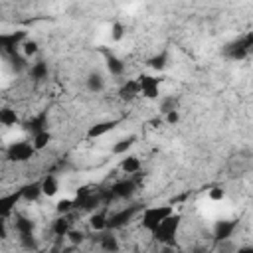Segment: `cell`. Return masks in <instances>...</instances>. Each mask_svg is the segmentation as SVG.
<instances>
[{
  "label": "cell",
  "instance_id": "1",
  "mask_svg": "<svg viewBox=\"0 0 253 253\" xmlns=\"http://www.w3.org/2000/svg\"><path fill=\"white\" fill-rule=\"evenodd\" d=\"M180 223H182V213L172 211V213H168V215L160 221V225H158L150 235H152L158 243H172V241L176 239V235H178Z\"/></svg>",
  "mask_w": 253,
  "mask_h": 253
},
{
  "label": "cell",
  "instance_id": "2",
  "mask_svg": "<svg viewBox=\"0 0 253 253\" xmlns=\"http://www.w3.org/2000/svg\"><path fill=\"white\" fill-rule=\"evenodd\" d=\"M172 211H174V206H150V208L140 210V225H142V229L152 233L160 225V221Z\"/></svg>",
  "mask_w": 253,
  "mask_h": 253
},
{
  "label": "cell",
  "instance_id": "3",
  "mask_svg": "<svg viewBox=\"0 0 253 253\" xmlns=\"http://www.w3.org/2000/svg\"><path fill=\"white\" fill-rule=\"evenodd\" d=\"M136 79V83H138V93L144 97V99H148V101H156V99H160V83H162V79L158 77V75H150V73H140V75H136L134 77Z\"/></svg>",
  "mask_w": 253,
  "mask_h": 253
},
{
  "label": "cell",
  "instance_id": "4",
  "mask_svg": "<svg viewBox=\"0 0 253 253\" xmlns=\"http://www.w3.org/2000/svg\"><path fill=\"white\" fill-rule=\"evenodd\" d=\"M251 47H253V34L247 32L243 38H239V40H235V42L225 45V55L229 59H233V61H241L251 53Z\"/></svg>",
  "mask_w": 253,
  "mask_h": 253
},
{
  "label": "cell",
  "instance_id": "5",
  "mask_svg": "<svg viewBox=\"0 0 253 253\" xmlns=\"http://www.w3.org/2000/svg\"><path fill=\"white\" fill-rule=\"evenodd\" d=\"M34 154H36V148L32 146V142H26V140L10 142L8 148H6V158L10 162H16V164H22V162L32 160Z\"/></svg>",
  "mask_w": 253,
  "mask_h": 253
},
{
  "label": "cell",
  "instance_id": "6",
  "mask_svg": "<svg viewBox=\"0 0 253 253\" xmlns=\"http://www.w3.org/2000/svg\"><path fill=\"white\" fill-rule=\"evenodd\" d=\"M142 210V206L138 204H132V206H126L119 211H115L111 217H107V229H121L123 225H126L128 221H132V217Z\"/></svg>",
  "mask_w": 253,
  "mask_h": 253
},
{
  "label": "cell",
  "instance_id": "7",
  "mask_svg": "<svg viewBox=\"0 0 253 253\" xmlns=\"http://www.w3.org/2000/svg\"><path fill=\"white\" fill-rule=\"evenodd\" d=\"M28 38V34L24 30H18V32H10V34H0V53L4 55H14L18 53L20 49V43Z\"/></svg>",
  "mask_w": 253,
  "mask_h": 253
},
{
  "label": "cell",
  "instance_id": "8",
  "mask_svg": "<svg viewBox=\"0 0 253 253\" xmlns=\"http://www.w3.org/2000/svg\"><path fill=\"white\" fill-rule=\"evenodd\" d=\"M237 225H239L237 219H219V221H215V225H213V239L215 241H227L235 233Z\"/></svg>",
  "mask_w": 253,
  "mask_h": 253
},
{
  "label": "cell",
  "instance_id": "9",
  "mask_svg": "<svg viewBox=\"0 0 253 253\" xmlns=\"http://www.w3.org/2000/svg\"><path fill=\"white\" fill-rule=\"evenodd\" d=\"M20 202H22V192L20 190L0 196V217H10Z\"/></svg>",
  "mask_w": 253,
  "mask_h": 253
},
{
  "label": "cell",
  "instance_id": "10",
  "mask_svg": "<svg viewBox=\"0 0 253 253\" xmlns=\"http://www.w3.org/2000/svg\"><path fill=\"white\" fill-rule=\"evenodd\" d=\"M22 126H24V130L30 132V134H36V132H40V130H45V128H47V113L42 111V113L32 115L28 121L22 123Z\"/></svg>",
  "mask_w": 253,
  "mask_h": 253
},
{
  "label": "cell",
  "instance_id": "11",
  "mask_svg": "<svg viewBox=\"0 0 253 253\" xmlns=\"http://www.w3.org/2000/svg\"><path fill=\"white\" fill-rule=\"evenodd\" d=\"M103 55H105V67H107V71L111 73V77H123L125 75V69H126V65H125V61L121 59V57H117L115 53H111V51H103Z\"/></svg>",
  "mask_w": 253,
  "mask_h": 253
},
{
  "label": "cell",
  "instance_id": "12",
  "mask_svg": "<svg viewBox=\"0 0 253 253\" xmlns=\"http://www.w3.org/2000/svg\"><path fill=\"white\" fill-rule=\"evenodd\" d=\"M134 192H136V182L132 178L119 180L111 186V196H115V198H130Z\"/></svg>",
  "mask_w": 253,
  "mask_h": 253
},
{
  "label": "cell",
  "instance_id": "13",
  "mask_svg": "<svg viewBox=\"0 0 253 253\" xmlns=\"http://www.w3.org/2000/svg\"><path fill=\"white\" fill-rule=\"evenodd\" d=\"M121 121L119 119H109V121H99V123H95L93 126H89V130H87V138H99V136H103V134H107V132H111L117 125H119Z\"/></svg>",
  "mask_w": 253,
  "mask_h": 253
},
{
  "label": "cell",
  "instance_id": "14",
  "mask_svg": "<svg viewBox=\"0 0 253 253\" xmlns=\"http://www.w3.org/2000/svg\"><path fill=\"white\" fill-rule=\"evenodd\" d=\"M14 229L18 231L20 237H24V235H34V231H36V221H34L32 217L24 215V213H16V217H14Z\"/></svg>",
  "mask_w": 253,
  "mask_h": 253
},
{
  "label": "cell",
  "instance_id": "15",
  "mask_svg": "<svg viewBox=\"0 0 253 253\" xmlns=\"http://www.w3.org/2000/svg\"><path fill=\"white\" fill-rule=\"evenodd\" d=\"M168 63H170V55H168L166 49H162V51H158V53H154L152 57L146 59V67L154 73H162L168 67Z\"/></svg>",
  "mask_w": 253,
  "mask_h": 253
},
{
  "label": "cell",
  "instance_id": "16",
  "mask_svg": "<svg viewBox=\"0 0 253 253\" xmlns=\"http://www.w3.org/2000/svg\"><path fill=\"white\" fill-rule=\"evenodd\" d=\"M105 77H103V73L101 71H89L87 73V77H85V87H87V91L89 93H101V91H105Z\"/></svg>",
  "mask_w": 253,
  "mask_h": 253
},
{
  "label": "cell",
  "instance_id": "17",
  "mask_svg": "<svg viewBox=\"0 0 253 253\" xmlns=\"http://www.w3.org/2000/svg\"><path fill=\"white\" fill-rule=\"evenodd\" d=\"M40 186H42V196H45V198H53L59 192V180L53 174H45L40 180Z\"/></svg>",
  "mask_w": 253,
  "mask_h": 253
},
{
  "label": "cell",
  "instance_id": "18",
  "mask_svg": "<svg viewBox=\"0 0 253 253\" xmlns=\"http://www.w3.org/2000/svg\"><path fill=\"white\" fill-rule=\"evenodd\" d=\"M138 142V136L136 134H126V136H123V138H119V140H115V144H113V154H117V156H123V154H126L134 144Z\"/></svg>",
  "mask_w": 253,
  "mask_h": 253
},
{
  "label": "cell",
  "instance_id": "19",
  "mask_svg": "<svg viewBox=\"0 0 253 253\" xmlns=\"http://www.w3.org/2000/svg\"><path fill=\"white\" fill-rule=\"evenodd\" d=\"M125 158L121 160V164H119V168L125 172V174H128V176H132V174H138V170H140V158L136 156V154H123Z\"/></svg>",
  "mask_w": 253,
  "mask_h": 253
},
{
  "label": "cell",
  "instance_id": "20",
  "mask_svg": "<svg viewBox=\"0 0 253 253\" xmlns=\"http://www.w3.org/2000/svg\"><path fill=\"white\" fill-rule=\"evenodd\" d=\"M69 229H71V221H69L67 213H57V217L51 223V233L55 237H65Z\"/></svg>",
  "mask_w": 253,
  "mask_h": 253
},
{
  "label": "cell",
  "instance_id": "21",
  "mask_svg": "<svg viewBox=\"0 0 253 253\" xmlns=\"http://www.w3.org/2000/svg\"><path fill=\"white\" fill-rule=\"evenodd\" d=\"M28 73H30V77H32L34 81H43V79H47V75H49V65H47L45 59H38L36 63L30 65Z\"/></svg>",
  "mask_w": 253,
  "mask_h": 253
},
{
  "label": "cell",
  "instance_id": "22",
  "mask_svg": "<svg viewBox=\"0 0 253 253\" xmlns=\"http://www.w3.org/2000/svg\"><path fill=\"white\" fill-rule=\"evenodd\" d=\"M140 93H138V83H136V79H126L121 87H119V97L123 99V101H132V99H136Z\"/></svg>",
  "mask_w": 253,
  "mask_h": 253
},
{
  "label": "cell",
  "instance_id": "23",
  "mask_svg": "<svg viewBox=\"0 0 253 253\" xmlns=\"http://www.w3.org/2000/svg\"><path fill=\"white\" fill-rule=\"evenodd\" d=\"M20 192H22V200H26V202H38L40 196H42V186H40V182H28V184H24L20 188Z\"/></svg>",
  "mask_w": 253,
  "mask_h": 253
},
{
  "label": "cell",
  "instance_id": "24",
  "mask_svg": "<svg viewBox=\"0 0 253 253\" xmlns=\"http://www.w3.org/2000/svg\"><path fill=\"white\" fill-rule=\"evenodd\" d=\"M51 140H53V134L49 132V128H45V130H40V132L32 134V146L36 148V152H40V150L47 148Z\"/></svg>",
  "mask_w": 253,
  "mask_h": 253
},
{
  "label": "cell",
  "instance_id": "25",
  "mask_svg": "<svg viewBox=\"0 0 253 253\" xmlns=\"http://www.w3.org/2000/svg\"><path fill=\"white\" fill-rule=\"evenodd\" d=\"M107 217H109L107 211H93L89 215V227L93 231H97V233L107 231Z\"/></svg>",
  "mask_w": 253,
  "mask_h": 253
},
{
  "label": "cell",
  "instance_id": "26",
  "mask_svg": "<svg viewBox=\"0 0 253 253\" xmlns=\"http://www.w3.org/2000/svg\"><path fill=\"white\" fill-rule=\"evenodd\" d=\"M20 53H22L26 59L36 57V55L40 53V43H38V40H34V38H26V40L20 43Z\"/></svg>",
  "mask_w": 253,
  "mask_h": 253
},
{
  "label": "cell",
  "instance_id": "27",
  "mask_svg": "<svg viewBox=\"0 0 253 253\" xmlns=\"http://www.w3.org/2000/svg\"><path fill=\"white\" fill-rule=\"evenodd\" d=\"M20 123V117H18V113H16V109H12V107H0V125L2 126H14V125H18Z\"/></svg>",
  "mask_w": 253,
  "mask_h": 253
},
{
  "label": "cell",
  "instance_id": "28",
  "mask_svg": "<svg viewBox=\"0 0 253 253\" xmlns=\"http://www.w3.org/2000/svg\"><path fill=\"white\" fill-rule=\"evenodd\" d=\"M99 245H101V249L103 251H119V239L113 235V233H105L103 231V235L99 237Z\"/></svg>",
  "mask_w": 253,
  "mask_h": 253
},
{
  "label": "cell",
  "instance_id": "29",
  "mask_svg": "<svg viewBox=\"0 0 253 253\" xmlns=\"http://www.w3.org/2000/svg\"><path fill=\"white\" fill-rule=\"evenodd\" d=\"M125 34H126V28H125V24L123 22H113L111 24V40L113 42H121L123 38H125Z\"/></svg>",
  "mask_w": 253,
  "mask_h": 253
},
{
  "label": "cell",
  "instance_id": "30",
  "mask_svg": "<svg viewBox=\"0 0 253 253\" xmlns=\"http://www.w3.org/2000/svg\"><path fill=\"white\" fill-rule=\"evenodd\" d=\"M208 196H210L211 202H221V200H225V188L219 186V184H215V186H211L208 190Z\"/></svg>",
  "mask_w": 253,
  "mask_h": 253
},
{
  "label": "cell",
  "instance_id": "31",
  "mask_svg": "<svg viewBox=\"0 0 253 253\" xmlns=\"http://www.w3.org/2000/svg\"><path fill=\"white\" fill-rule=\"evenodd\" d=\"M172 109H178V107H176V99H174V97H162L160 103H158L160 115H164V113H168V111H172Z\"/></svg>",
  "mask_w": 253,
  "mask_h": 253
},
{
  "label": "cell",
  "instance_id": "32",
  "mask_svg": "<svg viewBox=\"0 0 253 253\" xmlns=\"http://www.w3.org/2000/svg\"><path fill=\"white\" fill-rule=\"evenodd\" d=\"M75 208H73V200L71 198H63V200H59L57 204H55V211L57 213H69V211H73Z\"/></svg>",
  "mask_w": 253,
  "mask_h": 253
},
{
  "label": "cell",
  "instance_id": "33",
  "mask_svg": "<svg viewBox=\"0 0 253 253\" xmlns=\"http://www.w3.org/2000/svg\"><path fill=\"white\" fill-rule=\"evenodd\" d=\"M65 237H67L73 245H81V243L85 241V233H83V231H77V229H73V227L67 231V235H65Z\"/></svg>",
  "mask_w": 253,
  "mask_h": 253
},
{
  "label": "cell",
  "instance_id": "34",
  "mask_svg": "<svg viewBox=\"0 0 253 253\" xmlns=\"http://www.w3.org/2000/svg\"><path fill=\"white\" fill-rule=\"evenodd\" d=\"M162 117H164V123H166V125H170V126H174V125H178V123H180V111H178V109H172V111L164 113Z\"/></svg>",
  "mask_w": 253,
  "mask_h": 253
},
{
  "label": "cell",
  "instance_id": "35",
  "mask_svg": "<svg viewBox=\"0 0 253 253\" xmlns=\"http://www.w3.org/2000/svg\"><path fill=\"white\" fill-rule=\"evenodd\" d=\"M8 237V225H6V217H0V239Z\"/></svg>",
  "mask_w": 253,
  "mask_h": 253
}]
</instances>
